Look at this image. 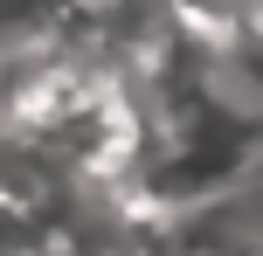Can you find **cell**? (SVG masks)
Listing matches in <instances>:
<instances>
[]
</instances>
